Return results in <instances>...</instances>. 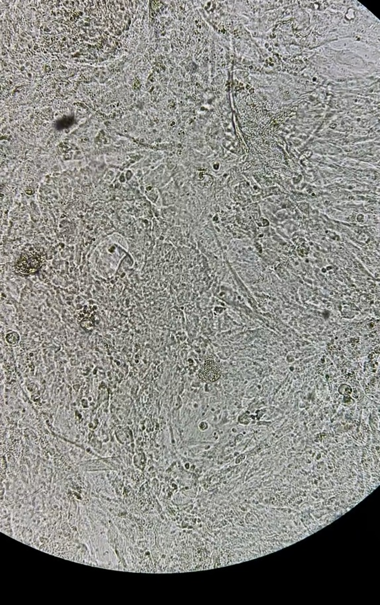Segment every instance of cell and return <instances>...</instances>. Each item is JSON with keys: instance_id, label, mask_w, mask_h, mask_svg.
Wrapping results in <instances>:
<instances>
[{"instance_id": "7a4b0ae2", "label": "cell", "mask_w": 380, "mask_h": 605, "mask_svg": "<svg viewBox=\"0 0 380 605\" xmlns=\"http://www.w3.org/2000/svg\"><path fill=\"white\" fill-rule=\"evenodd\" d=\"M7 341L11 344H16L19 341V336L15 332H10L6 336Z\"/></svg>"}, {"instance_id": "6da1fadb", "label": "cell", "mask_w": 380, "mask_h": 605, "mask_svg": "<svg viewBox=\"0 0 380 605\" xmlns=\"http://www.w3.org/2000/svg\"><path fill=\"white\" fill-rule=\"evenodd\" d=\"M45 262V255L41 251L31 250L22 254L15 264L16 273L29 275L39 271Z\"/></svg>"}]
</instances>
